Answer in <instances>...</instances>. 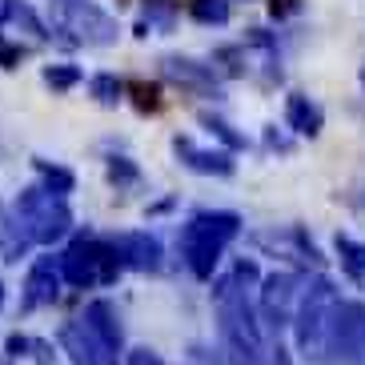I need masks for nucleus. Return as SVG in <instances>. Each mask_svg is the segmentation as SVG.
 <instances>
[{
	"label": "nucleus",
	"instance_id": "nucleus-17",
	"mask_svg": "<svg viewBox=\"0 0 365 365\" xmlns=\"http://www.w3.org/2000/svg\"><path fill=\"white\" fill-rule=\"evenodd\" d=\"M88 97L97 101L101 108H117L125 101V81L117 73H97L88 81Z\"/></svg>",
	"mask_w": 365,
	"mask_h": 365
},
{
	"label": "nucleus",
	"instance_id": "nucleus-6",
	"mask_svg": "<svg viewBox=\"0 0 365 365\" xmlns=\"http://www.w3.org/2000/svg\"><path fill=\"white\" fill-rule=\"evenodd\" d=\"M161 76L197 97H221V81H217L213 65H201L193 56H161Z\"/></svg>",
	"mask_w": 365,
	"mask_h": 365
},
{
	"label": "nucleus",
	"instance_id": "nucleus-26",
	"mask_svg": "<svg viewBox=\"0 0 365 365\" xmlns=\"http://www.w3.org/2000/svg\"><path fill=\"white\" fill-rule=\"evenodd\" d=\"M269 12H273V16H293V12H301V0H269Z\"/></svg>",
	"mask_w": 365,
	"mask_h": 365
},
{
	"label": "nucleus",
	"instance_id": "nucleus-20",
	"mask_svg": "<svg viewBox=\"0 0 365 365\" xmlns=\"http://www.w3.org/2000/svg\"><path fill=\"white\" fill-rule=\"evenodd\" d=\"M41 81L53 88V93H68V88H76L81 81H85V73H81L76 65H44Z\"/></svg>",
	"mask_w": 365,
	"mask_h": 365
},
{
	"label": "nucleus",
	"instance_id": "nucleus-2",
	"mask_svg": "<svg viewBox=\"0 0 365 365\" xmlns=\"http://www.w3.org/2000/svg\"><path fill=\"white\" fill-rule=\"evenodd\" d=\"M9 209H12L16 225L24 229V237H29L33 245H56V241L68 237V229H73V209H68V201L48 193V189H41V185L21 189Z\"/></svg>",
	"mask_w": 365,
	"mask_h": 365
},
{
	"label": "nucleus",
	"instance_id": "nucleus-11",
	"mask_svg": "<svg viewBox=\"0 0 365 365\" xmlns=\"http://www.w3.org/2000/svg\"><path fill=\"white\" fill-rule=\"evenodd\" d=\"M289 297H293V281L289 277H269L265 293H261V313L269 325H285L289 317Z\"/></svg>",
	"mask_w": 365,
	"mask_h": 365
},
{
	"label": "nucleus",
	"instance_id": "nucleus-9",
	"mask_svg": "<svg viewBox=\"0 0 365 365\" xmlns=\"http://www.w3.org/2000/svg\"><path fill=\"white\" fill-rule=\"evenodd\" d=\"M173 153L185 169L193 173H205V177H229L233 173V157L221 149H197L189 137H173Z\"/></svg>",
	"mask_w": 365,
	"mask_h": 365
},
{
	"label": "nucleus",
	"instance_id": "nucleus-3",
	"mask_svg": "<svg viewBox=\"0 0 365 365\" xmlns=\"http://www.w3.org/2000/svg\"><path fill=\"white\" fill-rule=\"evenodd\" d=\"M61 277L73 289H101V285H113L120 277V261L117 249L108 245V237L97 233H81L73 237V245L61 253Z\"/></svg>",
	"mask_w": 365,
	"mask_h": 365
},
{
	"label": "nucleus",
	"instance_id": "nucleus-23",
	"mask_svg": "<svg viewBox=\"0 0 365 365\" xmlns=\"http://www.w3.org/2000/svg\"><path fill=\"white\" fill-rule=\"evenodd\" d=\"M201 125H205L209 133H213V137L225 140L229 149H241V145H245V137H241V133H233V125H225L221 117H209V113H201Z\"/></svg>",
	"mask_w": 365,
	"mask_h": 365
},
{
	"label": "nucleus",
	"instance_id": "nucleus-13",
	"mask_svg": "<svg viewBox=\"0 0 365 365\" xmlns=\"http://www.w3.org/2000/svg\"><path fill=\"white\" fill-rule=\"evenodd\" d=\"M29 237H24V229L16 225V217H12V209H4L0 205V261H9V265H16V261L29 253Z\"/></svg>",
	"mask_w": 365,
	"mask_h": 365
},
{
	"label": "nucleus",
	"instance_id": "nucleus-28",
	"mask_svg": "<svg viewBox=\"0 0 365 365\" xmlns=\"http://www.w3.org/2000/svg\"><path fill=\"white\" fill-rule=\"evenodd\" d=\"M0 305H4V281H0Z\"/></svg>",
	"mask_w": 365,
	"mask_h": 365
},
{
	"label": "nucleus",
	"instance_id": "nucleus-5",
	"mask_svg": "<svg viewBox=\"0 0 365 365\" xmlns=\"http://www.w3.org/2000/svg\"><path fill=\"white\" fill-rule=\"evenodd\" d=\"M81 325H85L88 333H93V341L105 349V357L113 365H117V354H120V345H125V325H120V313L113 301L97 297V301H88L85 313H81Z\"/></svg>",
	"mask_w": 365,
	"mask_h": 365
},
{
	"label": "nucleus",
	"instance_id": "nucleus-25",
	"mask_svg": "<svg viewBox=\"0 0 365 365\" xmlns=\"http://www.w3.org/2000/svg\"><path fill=\"white\" fill-rule=\"evenodd\" d=\"M125 365H165V361H161V354H153V349L140 345V349H129V354H125Z\"/></svg>",
	"mask_w": 365,
	"mask_h": 365
},
{
	"label": "nucleus",
	"instance_id": "nucleus-1",
	"mask_svg": "<svg viewBox=\"0 0 365 365\" xmlns=\"http://www.w3.org/2000/svg\"><path fill=\"white\" fill-rule=\"evenodd\" d=\"M241 233V217L237 213H193L181 229V257L193 277H213L217 261L225 253V245Z\"/></svg>",
	"mask_w": 365,
	"mask_h": 365
},
{
	"label": "nucleus",
	"instance_id": "nucleus-14",
	"mask_svg": "<svg viewBox=\"0 0 365 365\" xmlns=\"http://www.w3.org/2000/svg\"><path fill=\"white\" fill-rule=\"evenodd\" d=\"M173 24H177V4L173 0H145V16L137 21V36L173 33Z\"/></svg>",
	"mask_w": 365,
	"mask_h": 365
},
{
	"label": "nucleus",
	"instance_id": "nucleus-24",
	"mask_svg": "<svg viewBox=\"0 0 365 365\" xmlns=\"http://www.w3.org/2000/svg\"><path fill=\"white\" fill-rule=\"evenodd\" d=\"M24 53H29L24 44H9L4 36H0V68H16L24 61Z\"/></svg>",
	"mask_w": 365,
	"mask_h": 365
},
{
	"label": "nucleus",
	"instance_id": "nucleus-19",
	"mask_svg": "<svg viewBox=\"0 0 365 365\" xmlns=\"http://www.w3.org/2000/svg\"><path fill=\"white\" fill-rule=\"evenodd\" d=\"M125 93L133 97V108H137V113H161V105H165L161 85H153V81H129Z\"/></svg>",
	"mask_w": 365,
	"mask_h": 365
},
{
	"label": "nucleus",
	"instance_id": "nucleus-8",
	"mask_svg": "<svg viewBox=\"0 0 365 365\" xmlns=\"http://www.w3.org/2000/svg\"><path fill=\"white\" fill-rule=\"evenodd\" d=\"M108 245L117 249V261L120 269H137V273H157L161 269V241L153 233H140V229H133V233H117L108 237Z\"/></svg>",
	"mask_w": 365,
	"mask_h": 365
},
{
	"label": "nucleus",
	"instance_id": "nucleus-21",
	"mask_svg": "<svg viewBox=\"0 0 365 365\" xmlns=\"http://www.w3.org/2000/svg\"><path fill=\"white\" fill-rule=\"evenodd\" d=\"M105 177L113 189H133V185L140 181V169L129 161V157H108L105 161Z\"/></svg>",
	"mask_w": 365,
	"mask_h": 365
},
{
	"label": "nucleus",
	"instance_id": "nucleus-7",
	"mask_svg": "<svg viewBox=\"0 0 365 365\" xmlns=\"http://www.w3.org/2000/svg\"><path fill=\"white\" fill-rule=\"evenodd\" d=\"M61 257H36L33 269H29V277H24V293H21V309H44V305H53L61 297Z\"/></svg>",
	"mask_w": 365,
	"mask_h": 365
},
{
	"label": "nucleus",
	"instance_id": "nucleus-12",
	"mask_svg": "<svg viewBox=\"0 0 365 365\" xmlns=\"http://www.w3.org/2000/svg\"><path fill=\"white\" fill-rule=\"evenodd\" d=\"M4 361L9 365H53V349L36 337H24V333H12L4 341Z\"/></svg>",
	"mask_w": 365,
	"mask_h": 365
},
{
	"label": "nucleus",
	"instance_id": "nucleus-22",
	"mask_svg": "<svg viewBox=\"0 0 365 365\" xmlns=\"http://www.w3.org/2000/svg\"><path fill=\"white\" fill-rule=\"evenodd\" d=\"M189 16L197 24H225L229 21V0H189Z\"/></svg>",
	"mask_w": 365,
	"mask_h": 365
},
{
	"label": "nucleus",
	"instance_id": "nucleus-15",
	"mask_svg": "<svg viewBox=\"0 0 365 365\" xmlns=\"http://www.w3.org/2000/svg\"><path fill=\"white\" fill-rule=\"evenodd\" d=\"M33 169H36V177H41V189H48V193L68 197L76 189L73 169H65V165H53V161H44V157H33Z\"/></svg>",
	"mask_w": 365,
	"mask_h": 365
},
{
	"label": "nucleus",
	"instance_id": "nucleus-18",
	"mask_svg": "<svg viewBox=\"0 0 365 365\" xmlns=\"http://www.w3.org/2000/svg\"><path fill=\"white\" fill-rule=\"evenodd\" d=\"M285 117H289V125L297 133H317L322 129V108L313 105L309 97H289V108H285Z\"/></svg>",
	"mask_w": 365,
	"mask_h": 365
},
{
	"label": "nucleus",
	"instance_id": "nucleus-4",
	"mask_svg": "<svg viewBox=\"0 0 365 365\" xmlns=\"http://www.w3.org/2000/svg\"><path fill=\"white\" fill-rule=\"evenodd\" d=\"M53 21H56V41L65 48H76V44L108 48L120 36L117 21L101 9L97 0H53Z\"/></svg>",
	"mask_w": 365,
	"mask_h": 365
},
{
	"label": "nucleus",
	"instance_id": "nucleus-27",
	"mask_svg": "<svg viewBox=\"0 0 365 365\" xmlns=\"http://www.w3.org/2000/svg\"><path fill=\"white\" fill-rule=\"evenodd\" d=\"M9 21V0H0V24Z\"/></svg>",
	"mask_w": 365,
	"mask_h": 365
},
{
	"label": "nucleus",
	"instance_id": "nucleus-16",
	"mask_svg": "<svg viewBox=\"0 0 365 365\" xmlns=\"http://www.w3.org/2000/svg\"><path fill=\"white\" fill-rule=\"evenodd\" d=\"M9 21L21 29V33H29L33 41H53V33L44 29V21L36 16V9L29 4V0H9Z\"/></svg>",
	"mask_w": 365,
	"mask_h": 365
},
{
	"label": "nucleus",
	"instance_id": "nucleus-10",
	"mask_svg": "<svg viewBox=\"0 0 365 365\" xmlns=\"http://www.w3.org/2000/svg\"><path fill=\"white\" fill-rule=\"evenodd\" d=\"M56 341H61V349L68 354V361H73V365H113L105 357V349L93 341V333L81 325V317H76V322H68V325H61Z\"/></svg>",
	"mask_w": 365,
	"mask_h": 365
}]
</instances>
